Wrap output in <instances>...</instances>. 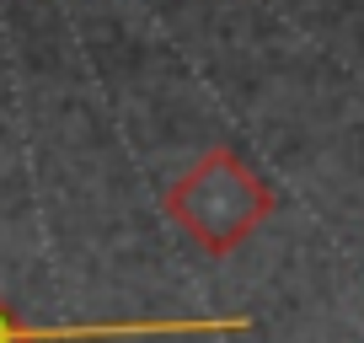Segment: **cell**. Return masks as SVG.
<instances>
[{
    "label": "cell",
    "mask_w": 364,
    "mask_h": 343,
    "mask_svg": "<svg viewBox=\"0 0 364 343\" xmlns=\"http://www.w3.org/2000/svg\"><path fill=\"white\" fill-rule=\"evenodd\" d=\"M166 215L177 220L204 252L225 258L236 252L262 220L273 215V188L236 156V150H209L182 172L166 194Z\"/></svg>",
    "instance_id": "1"
}]
</instances>
